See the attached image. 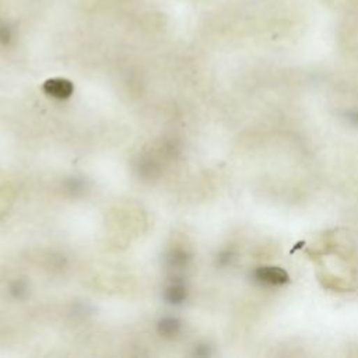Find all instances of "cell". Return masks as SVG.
<instances>
[{"label":"cell","instance_id":"6","mask_svg":"<svg viewBox=\"0 0 358 358\" xmlns=\"http://www.w3.org/2000/svg\"><path fill=\"white\" fill-rule=\"evenodd\" d=\"M347 120H348L351 124H355V126H358V110H351V112H347Z\"/></svg>","mask_w":358,"mask_h":358},{"label":"cell","instance_id":"4","mask_svg":"<svg viewBox=\"0 0 358 358\" xmlns=\"http://www.w3.org/2000/svg\"><path fill=\"white\" fill-rule=\"evenodd\" d=\"M179 327H180L179 322L173 317H165L158 324V330L164 336H175L178 333Z\"/></svg>","mask_w":358,"mask_h":358},{"label":"cell","instance_id":"1","mask_svg":"<svg viewBox=\"0 0 358 358\" xmlns=\"http://www.w3.org/2000/svg\"><path fill=\"white\" fill-rule=\"evenodd\" d=\"M252 281L262 288H278L289 281V275L278 266H259L252 271Z\"/></svg>","mask_w":358,"mask_h":358},{"label":"cell","instance_id":"2","mask_svg":"<svg viewBox=\"0 0 358 358\" xmlns=\"http://www.w3.org/2000/svg\"><path fill=\"white\" fill-rule=\"evenodd\" d=\"M43 91L56 99H67L73 94V84L64 78H50L43 84Z\"/></svg>","mask_w":358,"mask_h":358},{"label":"cell","instance_id":"5","mask_svg":"<svg viewBox=\"0 0 358 358\" xmlns=\"http://www.w3.org/2000/svg\"><path fill=\"white\" fill-rule=\"evenodd\" d=\"M25 291H27L25 284H24V282H20V281L14 282V285L11 287V292H13L17 298H20V296L25 295Z\"/></svg>","mask_w":358,"mask_h":358},{"label":"cell","instance_id":"3","mask_svg":"<svg viewBox=\"0 0 358 358\" xmlns=\"http://www.w3.org/2000/svg\"><path fill=\"white\" fill-rule=\"evenodd\" d=\"M165 298L169 303H182L186 298V288L182 284H173L166 289Z\"/></svg>","mask_w":358,"mask_h":358}]
</instances>
